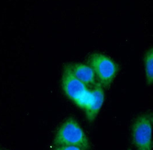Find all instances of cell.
Returning a JSON list of instances; mask_svg holds the SVG:
<instances>
[{"label": "cell", "mask_w": 153, "mask_h": 150, "mask_svg": "<svg viewBox=\"0 0 153 150\" xmlns=\"http://www.w3.org/2000/svg\"><path fill=\"white\" fill-rule=\"evenodd\" d=\"M105 99V93L103 87L97 83L91 90L90 99L86 107L84 109L89 121H93L97 117Z\"/></svg>", "instance_id": "5"}, {"label": "cell", "mask_w": 153, "mask_h": 150, "mask_svg": "<svg viewBox=\"0 0 153 150\" xmlns=\"http://www.w3.org/2000/svg\"><path fill=\"white\" fill-rule=\"evenodd\" d=\"M153 115L146 113L139 115L133 123V143L138 150H152Z\"/></svg>", "instance_id": "4"}, {"label": "cell", "mask_w": 153, "mask_h": 150, "mask_svg": "<svg viewBox=\"0 0 153 150\" xmlns=\"http://www.w3.org/2000/svg\"><path fill=\"white\" fill-rule=\"evenodd\" d=\"M65 68L86 86H95L96 84L95 73L89 65L75 63L67 65Z\"/></svg>", "instance_id": "6"}, {"label": "cell", "mask_w": 153, "mask_h": 150, "mask_svg": "<svg viewBox=\"0 0 153 150\" xmlns=\"http://www.w3.org/2000/svg\"><path fill=\"white\" fill-rule=\"evenodd\" d=\"M131 150V149H130V148H128V150Z\"/></svg>", "instance_id": "9"}, {"label": "cell", "mask_w": 153, "mask_h": 150, "mask_svg": "<svg viewBox=\"0 0 153 150\" xmlns=\"http://www.w3.org/2000/svg\"></svg>", "instance_id": "10"}, {"label": "cell", "mask_w": 153, "mask_h": 150, "mask_svg": "<svg viewBox=\"0 0 153 150\" xmlns=\"http://www.w3.org/2000/svg\"><path fill=\"white\" fill-rule=\"evenodd\" d=\"M62 86L64 92L70 99L82 109L86 107L90 99L91 91L66 68H64L63 73Z\"/></svg>", "instance_id": "3"}, {"label": "cell", "mask_w": 153, "mask_h": 150, "mask_svg": "<svg viewBox=\"0 0 153 150\" xmlns=\"http://www.w3.org/2000/svg\"><path fill=\"white\" fill-rule=\"evenodd\" d=\"M88 64L99 80V83L104 87L111 84L118 71L117 64L102 53H92L88 58Z\"/></svg>", "instance_id": "2"}, {"label": "cell", "mask_w": 153, "mask_h": 150, "mask_svg": "<svg viewBox=\"0 0 153 150\" xmlns=\"http://www.w3.org/2000/svg\"><path fill=\"white\" fill-rule=\"evenodd\" d=\"M53 144L56 147L75 145L88 150L90 141L79 124L70 117L63 122L56 132Z\"/></svg>", "instance_id": "1"}, {"label": "cell", "mask_w": 153, "mask_h": 150, "mask_svg": "<svg viewBox=\"0 0 153 150\" xmlns=\"http://www.w3.org/2000/svg\"><path fill=\"white\" fill-rule=\"evenodd\" d=\"M146 80L149 85H152L153 80V50L150 49L146 52L145 59Z\"/></svg>", "instance_id": "7"}, {"label": "cell", "mask_w": 153, "mask_h": 150, "mask_svg": "<svg viewBox=\"0 0 153 150\" xmlns=\"http://www.w3.org/2000/svg\"><path fill=\"white\" fill-rule=\"evenodd\" d=\"M52 150H86L82 147L75 145H65L56 147Z\"/></svg>", "instance_id": "8"}]
</instances>
